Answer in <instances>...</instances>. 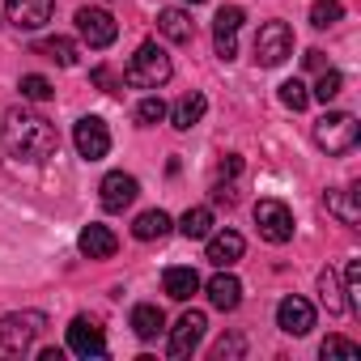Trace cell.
Returning <instances> with one entry per match:
<instances>
[{"mask_svg": "<svg viewBox=\"0 0 361 361\" xmlns=\"http://www.w3.org/2000/svg\"><path fill=\"white\" fill-rule=\"evenodd\" d=\"M5 149L22 161H47L60 149V132L35 111H13L5 119Z\"/></svg>", "mask_w": 361, "mask_h": 361, "instance_id": "1", "label": "cell"}, {"mask_svg": "<svg viewBox=\"0 0 361 361\" xmlns=\"http://www.w3.org/2000/svg\"><path fill=\"white\" fill-rule=\"evenodd\" d=\"M47 314L43 310H13L0 319V357H22L35 348V340L43 336Z\"/></svg>", "mask_w": 361, "mask_h": 361, "instance_id": "2", "label": "cell"}, {"mask_svg": "<svg viewBox=\"0 0 361 361\" xmlns=\"http://www.w3.org/2000/svg\"><path fill=\"white\" fill-rule=\"evenodd\" d=\"M170 56H166V47H157V43H140L136 47V56L128 60V68H123V85H132V90H157V85H166L170 81Z\"/></svg>", "mask_w": 361, "mask_h": 361, "instance_id": "3", "label": "cell"}, {"mask_svg": "<svg viewBox=\"0 0 361 361\" xmlns=\"http://www.w3.org/2000/svg\"><path fill=\"white\" fill-rule=\"evenodd\" d=\"M361 136V123L348 115V111H327L319 123H314V145L323 153H348Z\"/></svg>", "mask_w": 361, "mask_h": 361, "instance_id": "4", "label": "cell"}, {"mask_svg": "<svg viewBox=\"0 0 361 361\" xmlns=\"http://www.w3.org/2000/svg\"><path fill=\"white\" fill-rule=\"evenodd\" d=\"M293 56V30L285 22H264L255 35V64L259 68H276Z\"/></svg>", "mask_w": 361, "mask_h": 361, "instance_id": "5", "label": "cell"}, {"mask_svg": "<svg viewBox=\"0 0 361 361\" xmlns=\"http://www.w3.org/2000/svg\"><path fill=\"white\" fill-rule=\"evenodd\" d=\"M255 226H259V238H268L276 247L293 238V213L281 200H259L255 204Z\"/></svg>", "mask_w": 361, "mask_h": 361, "instance_id": "6", "label": "cell"}, {"mask_svg": "<svg viewBox=\"0 0 361 361\" xmlns=\"http://www.w3.org/2000/svg\"><path fill=\"white\" fill-rule=\"evenodd\" d=\"M204 327H209L204 310H188L183 319H178V323L170 327V344H166V353H170L174 361H183V357H192V353H196V344L204 340Z\"/></svg>", "mask_w": 361, "mask_h": 361, "instance_id": "7", "label": "cell"}, {"mask_svg": "<svg viewBox=\"0 0 361 361\" xmlns=\"http://www.w3.org/2000/svg\"><path fill=\"white\" fill-rule=\"evenodd\" d=\"M73 145H77V153H81L85 161H102V157L111 153V132H106V123H102L98 115H85V119H77V128H73Z\"/></svg>", "mask_w": 361, "mask_h": 361, "instance_id": "8", "label": "cell"}, {"mask_svg": "<svg viewBox=\"0 0 361 361\" xmlns=\"http://www.w3.org/2000/svg\"><path fill=\"white\" fill-rule=\"evenodd\" d=\"M77 30H81V39L90 43V47H111L115 39H119V26H115V18L106 13V9H77Z\"/></svg>", "mask_w": 361, "mask_h": 361, "instance_id": "9", "label": "cell"}, {"mask_svg": "<svg viewBox=\"0 0 361 361\" xmlns=\"http://www.w3.org/2000/svg\"><path fill=\"white\" fill-rule=\"evenodd\" d=\"M56 13V0H5V18L18 30H43Z\"/></svg>", "mask_w": 361, "mask_h": 361, "instance_id": "10", "label": "cell"}, {"mask_svg": "<svg viewBox=\"0 0 361 361\" xmlns=\"http://www.w3.org/2000/svg\"><path fill=\"white\" fill-rule=\"evenodd\" d=\"M276 327H281L285 336H306V331L314 327V306H310L306 298H298V293L281 298V306H276Z\"/></svg>", "mask_w": 361, "mask_h": 361, "instance_id": "11", "label": "cell"}, {"mask_svg": "<svg viewBox=\"0 0 361 361\" xmlns=\"http://www.w3.org/2000/svg\"><path fill=\"white\" fill-rule=\"evenodd\" d=\"M68 348H73L77 357H106V336H102V327H98L94 319L77 314V319L68 323Z\"/></svg>", "mask_w": 361, "mask_h": 361, "instance_id": "12", "label": "cell"}, {"mask_svg": "<svg viewBox=\"0 0 361 361\" xmlns=\"http://www.w3.org/2000/svg\"><path fill=\"white\" fill-rule=\"evenodd\" d=\"M102 209L106 213H123L136 196H140V183H136V178L132 174H123V170H111L106 178H102Z\"/></svg>", "mask_w": 361, "mask_h": 361, "instance_id": "13", "label": "cell"}, {"mask_svg": "<svg viewBox=\"0 0 361 361\" xmlns=\"http://www.w3.org/2000/svg\"><path fill=\"white\" fill-rule=\"evenodd\" d=\"M238 26H243V9L238 5H226L213 18V47H217L221 60H234L238 56Z\"/></svg>", "mask_w": 361, "mask_h": 361, "instance_id": "14", "label": "cell"}, {"mask_svg": "<svg viewBox=\"0 0 361 361\" xmlns=\"http://www.w3.org/2000/svg\"><path fill=\"white\" fill-rule=\"evenodd\" d=\"M243 251H247L243 234H238V230H221V234H209V251H204V259H209L213 268H234V264L243 259Z\"/></svg>", "mask_w": 361, "mask_h": 361, "instance_id": "15", "label": "cell"}, {"mask_svg": "<svg viewBox=\"0 0 361 361\" xmlns=\"http://www.w3.org/2000/svg\"><path fill=\"white\" fill-rule=\"evenodd\" d=\"M77 247H81V255H90V259H111L115 247H119V238H115L106 226H85V230L77 234Z\"/></svg>", "mask_w": 361, "mask_h": 361, "instance_id": "16", "label": "cell"}, {"mask_svg": "<svg viewBox=\"0 0 361 361\" xmlns=\"http://www.w3.org/2000/svg\"><path fill=\"white\" fill-rule=\"evenodd\" d=\"M204 293H209V302H213L217 310H238V302H243V285H238V276H230L226 268L204 285Z\"/></svg>", "mask_w": 361, "mask_h": 361, "instance_id": "17", "label": "cell"}, {"mask_svg": "<svg viewBox=\"0 0 361 361\" xmlns=\"http://www.w3.org/2000/svg\"><path fill=\"white\" fill-rule=\"evenodd\" d=\"M204 111H209V102H204V94H183L166 115H170V123L178 128V132H192L200 119H204Z\"/></svg>", "mask_w": 361, "mask_h": 361, "instance_id": "18", "label": "cell"}, {"mask_svg": "<svg viewBox=\"0 0 361 361\" xmlns=\"http://www.w3.org/2000/svg\"><path fill=\"white\" fill-rule=\"evenodd\" d=\"M157 30H161L170 43H178V47L196 39V22H192L183 9H161V13H157Z\"/></svg>", "mask_w": 361, "mask_h": 361, "instance_id": "19", "label": "cell"}, {"mask_svg": "<svg viewBox=\"0 0 361 361\" xmlns=\"http://www.w3.org/2000/svg\"><path fill=\"white\" fill-rule=\"evenodd\" d=\"M161 289H166V298H174V302H192V293L200 289V276H196V268H166V276H161Z\"/></svg>", "mask_w": 361, "mask_h": 361, "instance_id": "20", "label": "cell"}, {"mask_svg": "<svg viewBox=\"0 0 361 361\" xmlns=\"http://www.w3.org/2000/svg\"><path fill=\"white\" fill-rule=\"evenodd\" d=\"M132 331H136L140 340H157V336L166 331V314H161L153 302H140V306H132Z\"/></svg>", "mask_w": 361, "mask_h": 361, "instance_id": "21", "label": "cell"}, {"mask_svg": "<svg viewBox=\"0 0 361 361\" xmlns=\"http://www.w3.org/2000/svg\"><path fill=\"white\" fill-rule=\"evenodd\" d=\"M327 213H331V217H340L344 226H357V221H361L357 188H340V192H327Z\"/></svg>", "mask_w": 361, "mask_h": 361, "instance_id": "22", "label": "cell"}, {"mask_svg": "<svg viewBox=\"0 0 361 361\" xmlns=\"http://www.w3.org/2000/svg\"><path fill=\"white\" fill-rule=\"evenodd\" d=\"M170 213H161V209H149V213H140L136 221H132V234L140 238V243H153V238H166L170 234Z\"/></svg>", "mask_w": 361, "mask_h": 361, "instance_id": "23", "label": "cell"}, {"mask_svg": "<svg viewBox=\"0 0 361 361\" xmlns=\"http://www.w3.org/2000/svg\"><path fill=\"white\" fill-rule=\"evenodd\" d=\"M35 51H39V56H47V60H56L60 68H73V64H77V56H81V51H77V43H73V39H60V35H56V39H39V43H35Z\"/></svg>", "mask_w": 361, "mask_h": 361, "instance_id": "24", "label": "cell"}, {"mask_svg": "<svg viewBox=\"0 0 361 361\" xmlns=\"http://www.w3.org/2000/svg\"><path fill=\"white\" fill-rule=\"evenodd\" d=\"M319 298H323L327 314H344V310H348V298H344L340 276H336L331 268H323V272H319Z\"/></svg>", "mask_w": 361, "mask_h": 361, "instance_id": "25", "label": "cell"}, {"mask_svg": "<svg viewBox=\"0 0 361 361\" xmlns=\"http://www.w3.org/2000/svg\"><path fill=\"white\" fill-rule=\"evenodd\" d=\"M178 230H183V238H209L213 234V209H188L178 217Z\"/></svg>", "mask_w": 361, "mask_h": 361, "instance_id": "26", "label": "cell"}, {"mask_svg": "<svg viewBox=\"0 0 361 361\" xmlns=\"http://www.w3.org/2000/svg\"><path fill=\"white\" fill-rule=\"evenodd\" d=\"M344 18V5H340V0H314V5H310V26L314 30H327V26H336Z\"/></svg>", "mask_w": 361, "mask_h": 361, "instance_id": "27", "label": "cell"}, {"mask_svg": "<svg viewBox=\"0 0 361 361\" xmlns=\"http://www.w3.org/2000/svg\"><path fill=\"white\" fill-rule=\"evenodd\" d=\"M340 90H344V77H340L336 68H323V73H319V81H314V90H310V98H319V102L327 106Z\"/></svg>", "mask_w": 361, "mask_h": 361, "instance_id": "28", "label": "cell"}, {"mask_svg": "<svg viewBox=\"0 0 361 361\" xmlns=\"http://www.w3.org/2000/svg\"><path fill=\"white\" fill-rule=\"evenodd\" d=\"M18 90H22V98H30V102H47L56 90H51V81L47 77H39V73H26L22 81H18Z\"/></svg>", "mask_w": 361, "mask_h": 361, "instance_id": "29", "label": "cell"}, {"mask_svg": "<svg viewBox=\"0 0 361 361\" xmlns=\"http://www.w3.org/2000/svg\"><path fill=\"white\" fill-rule=\"evenodd\" d=\"M166 111H170V106H166L161 98H153V94H149V98H140V102H136V123H140V128L161 123V119H166Z\"/></svg>", "mask_w": 361, "mask_h": 361, "instance_id": "30", "label": "cell"}, {"mask_svg": "<svg viewBox=\"0 0 361 361\" xmlns=\"http://www.w3.org/2000/svg\"><path fill=\"white\" fill-rule=\"evenodd\" d=\"M281 102H285L289 111H306V106H310V90L293 77V81H285V85H281Z\"/></svg>", "mask_w": 361, "mask_h": 361, "instance_id": "31", "label": "cell"}, {"mask_svg": "<svg viewBox=\"0 0 361 361\" xmlns=\"http://www.w3.org/2000/svg\"><path fill=\"white\" fill-rule=\"evenodd\" d=\"M319 353H323V357H361V344H357V340H344V336H327V340L319 344Z\"/></svg>", "mask_w": 361, "mask_h": 361, "instance_id": "32", "label": "cell"}, {"mask_svg": "<svg viewBox=\"0 0 361 361\" xmlns=\"http://www.w3.org/2000/svg\"><path fill=\"white\" fill-rule=\"evenodd\" d=\"M344 276H348L344 298H348V306H357V310H361V259H353V264L344 268Z\"/></svg>", "mask_w": 361, "mask_h": 361, "instance_id": "33", "label": "cell"}, {"mask_svg": "<svg viewBox=\"0 0 361 361\" xmlns=\"http://www.w3.org/2000/svg\"><path fill=\"white\" fill-rule=\"evenodd\" d=\"M90 81H94L98 90H106V94H119V90H123V77H115L106 64H98V68L90 73Z\"/></svg>", "mask_w": 361, "mask_h": 361, "instance_id": "34", "label": "cell"}, {"mask_svg": "<svg viewBox=\"0 0 361 361\" xmlns=\"http://www.w3.org/2000/svg\"><path fill=\"white\" fill-rule=\"evenodd\" d=\"M213 357H243V340H238V336H230V340H221V344L213 348Z\"/></svg>", "mask_w": 361, "mask_h": 361, "instance_id": "35", "label": "cell"}, {"mask_svg": "<svg viewBox=\"0 0 361 361\" xmlns=\"http://www.w3.org/2000/svg\"><path fill=\"white\" fill-rule=\"evenodd\" d=\"M302 64H306L310 73H323V68H327V56H323V51H306V56H302Z\"/></svg>", "mask_w": 361, "mask_h": 361, "instance_id": "36", "label": "cell"}, {"mask_svg": "<svg viewBox=\"0 0 361 361\" xmlns=\"http://www.w3.org/2000/svg\"><path fill=\"white\" fill-rule=\"evenodd\" d=\"M217 170H221V178H234V174H243V157H234V153H230Z\"/></svg>", "mask_w": 361, "mask_h": 361, "instance_id": "37", "label": "cell"}, {"mask_svg": "<svg viewBox=\"0 0 361 361\" xmlns=\"http://www.w3.org/2000/svg\"><path fill=\"white\" fill-rule=\"evenodd\" d=\"M213 200H217V204H234V188H226V183L213 188Z\"/></svg>", "mask_w": 361, "mask_h": 361, "instance_id": "38", "label": "cell"}, {"mask_svg": "<svg viewBox=\"0 0 361 361\" xmlns=\"http://www.w3.org/2000/svg\"><path fill=\"white\" fill-rule=\"evenodd\" d=\"M188 5H204V0H188Z\"/></svg>", "mask_w": 361, "mask_h": 361, "instance_id": "39", "label": "cell"}]
</instances>
